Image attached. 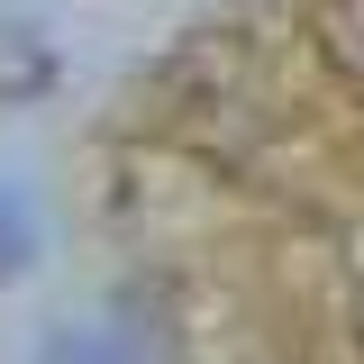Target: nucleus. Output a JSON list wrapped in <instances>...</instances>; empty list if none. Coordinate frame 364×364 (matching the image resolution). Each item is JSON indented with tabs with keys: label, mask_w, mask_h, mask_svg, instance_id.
Returning <instances> with one entry per match:
<instances>
[{
	"label": "nucleus",
	"mask_w": 364,
	"mask_h": 364,
	"mask_svg": "<svg viewBox=\"0 0 364 364\" xmlns=\"http://www.w3.org/2000/svg\"><path fill=\"white\" fill-rule=\"evenodd\" d=\"M346 28H355V37H364V0H346Z\"/></svg>",
	"instance_id": "nucleus-1"
}]
</instances>
